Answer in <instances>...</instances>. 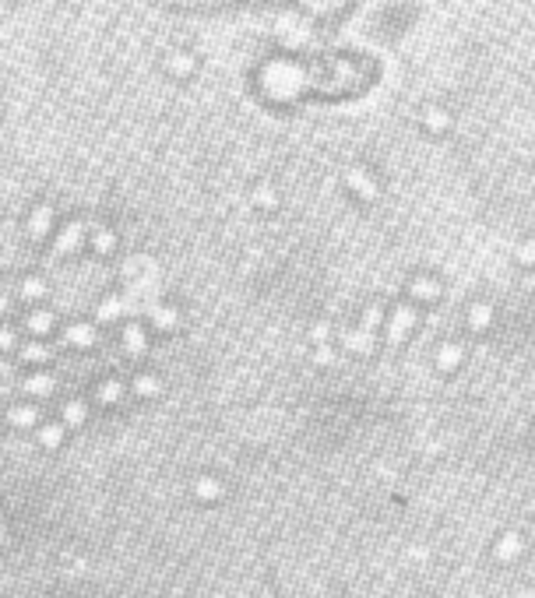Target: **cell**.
I'll list each match as a JSON object with an SVG mask.
<instances>
[{
	"instance_id": "obj_1",
	"label": "cell",
	"mask_w": 535,
	"mask_h": 598,
	"mask_svg": "<svg viewBox=\"0 0 535 598\" xmlns=\"http://www.w3.org/2000/svg\"><path fill=\"white\" fill-rule=\"evenodd\" d=\"M374 71L359 57H321V60H275L260 71V88L275 102L303 95H356L370 85Z\"/></svg>"
},
{
	"instance_id": "obj_2",
	"label": "cell",
	"mask_w": 535,
	"mask_h": 598,
	"mask_svg": "<svg viewBox=\"0 0 535 598\" xmlns=\"http://www.w3.org/2000/svg\"><path fill=\"white\" fill-rule=\"evenodd\" d=\"M419 324V303H395L391 314H384V342L388 345H405L409 335L416 331Z\"/></svg>"
},
{
	"instance_id": "obj_3",
	"label": "cell",
	"mask_w": 535,
	"mask_h": 598,
	"mask_svg": "<svg viewBox=\"0 0 535 598\" xmlns=\"http://www.w3.org/2000/svg\"><path fill=\"white\" fill-rule=\"evenodd\" d=\"M342 183H345V190H349L356 201H363V204H377V201H381V183H377L374 173L363 169V166H345V169H342Z\"/></svg>"
},
{
	"instance_id": "obj_4",
	"label": "cell",
	"mask_w": 535,
	"mask_h": 598,
	"mask_svg": "<svg viewBox=\"0 0 535 598\" xmlns=\"http://www.w3.org/2000/svg\"><path fill=\"white\" fill-rule=\"evenodd\" d=\"M409 295H412V303H437V299L444 295V285H440V278H433V274H412V281H409Z\"/></svg>"
},
{
	"instance_id": "obj_5",
	"label": "cell",
	"mask_w": 535,
	"mask_h": 598,
	"mask_svg": "<svg viewBox=\"0 0 535 598\" xmlns=\"http://www.w3.org/2000/svg\"><path fill=\"white\" fill-rule=\"evenodd\" d=\"M342 349L345 352H352V356H370L374 352V331L370 328H352V331H345L342 335Z\"/></svg>"
},
{
	"instance_id": "obj_6",
	"label": "cell",
	"mask_w": 535,
	"mask_h": 598,
	"mask_svg": "<svg viewBox=\"0 0 535 598\" xmlns=\"http://www.w3.org/2000/svg\"><path fill=\"white\" fill-rule=\"evenodd\" d=\"M419 120H423V127L430 134H447L451 131V113L444 106H423L419 109Z\"/></svg>"
},
{
	"instance_id": "obj_7",
	"label": "cell",
	"mask_w": 535,
	"mask_h": 598,
	"mask_svg": "<svg viewBox=\"0 0 535 598\" xmlns=\"http://www.w3.org/2000/svg\"><path fill=\"white\" fill-rule=\"evenodd\" d=\"M349 4H352V0H303V8H307L314 18H335V15H342Z\"/></svg>"
},
{
	"instance_id": "obj_8",
	"label": "cell",
	"mask_w": 535,
	"mask_h": 598,
	"mask_svg": "<svg viewBox=\"0 0 535 598\" xmlns=\"http://www.w3.org/2000/svg\"><path fill=\"white\" fill-rule=\"evenodd\" d=\"M489 324H493V307L489 303H472L468 307V331L472 335H482Z\"/></svg>"
},
{
	"instance_id": "obj_9",
	"label": "cell",
	"mask_w": 535,
	"mask_h": 598,
	"mask_svg": "<svg viewBox=\"0 0 535 598\" xmlns=\"http://www.w3.org/2000/svg\"><path fill=\"white\" fill-rule=\"evenodd\" d=\"M461 359H465V349H461L458 342H447V345L437 352V370L451 373V370H458V366H461Z\"/></svg>"
},
{
	"instance_id": "obj_10",
	"label": "cell",
	"mask_w": 535,
	"mask_h": 598,
	"mask_svg": "<svg viewBox=\"0 0 535 598\" xmlns=\"http://www.w3.org/2000/svg\"><path fill=\"white\" fill-rule=\"evenodd\" d=\"M514 260H517L521 267H535V236H528V239L514 250Z\"/></svg>"
},
{
	"instance_id": "obj_11",
	"label": "cell",
	"mask_w": 535,
	"mask_h": 598,
	"mask_svg": "<svg viewBox=\"0 0 535 598\" xmlns=\"http://www.w3.org/2000/svg\"><path fill=\"white\" fill-rule=\"evenodd\" d=\"M381 317H384V314H381V307H370V310H366V317H363V328H370V331H374V328L381 324Z\"/></svg>"
},
{
	"instance_id": "obj_12",
	"label": "cell",
	"mask_w": 535,
	"mask_h": 598,
	"mask_svg": "<svg viewBox=\"0 0 535 598\" xmlns=\"http://www.w3.org/2000/svg\"><path fill=\"white\" fill-rule=\"evenodd\" d=\"M257 204L272 208V204H275V194H272V190H260V194H257Z\"/></svg>"
},
{
	"instance_id": "obj_13",
	"label": "cell",
	"mask_w": 535,
	"mask_h": 598,
	"mask_svg": "<svg viewBox=\"0 0 535 598\" xmlns=\"http://www.w3.org/2000/svg\"><path fill=\"white\" fill-rule=\"evenodd\" d=\"M187 4H218V0H187Z\"/></svg>"
}]
</instances>
